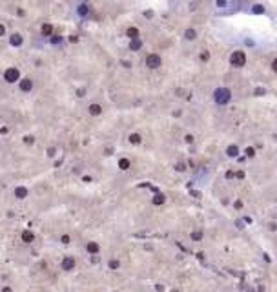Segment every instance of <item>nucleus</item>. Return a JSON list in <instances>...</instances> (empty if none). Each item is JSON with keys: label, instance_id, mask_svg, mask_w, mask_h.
Masks as SVG:
<instances>
[{"label": "nucleus", "instance_id": "nucleus-1", "mask_svg": "<svg viewBox=\"0 0 277 292\" xmlns=\"http://www.w3.org/2000/svg\"><path fill=\"white\" fill-rule=\"evenodd\" d=\"M230 99H232V93H230L228 88H217L213 91V101L217 104H228Z\"/></svg>", "mask_w": 277, "mask_h": 292}, {"label": "nucleus", "instance_id": "nucleus-2", "mask_svg": "<svg viewBox=\"0 0 277 292\" xmlns=\"http://www.w3.org/2000/svg\"><path fill=\"white\" fill-rule=\"evenodd\" d=\"M230 64L235 66V68H242L246 64V55L242 51H234L232 57H230Z\"/></svg>", "mask_w": 277, "mask_h": 292}, {"label": "nucleus", "instance_id": "nucleus-3", "mask_svg": "<svg viewBox=\"0 0 277 292\" xmlns=\"http://www.w3.org/2000/svg\"><path fill=\"white\" fill-rule=\"evenodd\" d=\"M146 66L150 68V70H155V68L161 66V57L157 55V53H151V55L146 57Z\"/></svg>", "mask_w": 277, "mask_h": 292}, {"label": "nucleus", "instance_id": "nucleus-4", "mask_svg": "<svg viewBox=\"0 0 277 292\" xmlns=\"http://www.w3.org/2000/svg\"><path fill=\"white\" fill-rule=\"evenodd\" d=\"M4 79H6L7 82H17L18 79H20V71H18L17 68H9V70L4 73Z\"/></svg>", "mask_w": 277, "mask_h": 292}, {"label": "nucleus", "instance_id": "nucleus-5", "mask_svg": "<svg viewBox=\"0 0 277 292\" xmlns=\"http://www.w3.org/2000/svg\"><path fill=\"white\" fill-rule=\"evenodd\" d=\"M73 266H75V259H73V257H66V259L62 261V269L64 270H71Z\"/></svg>", "mask_w": 277, "mask_h": 292}, {"label": "nucleus", "instance_id": "nucleus-6", "mask_svg": "<svg viewBox=\"0 0 277 292\" xmlns=\"http://www.w3.org/2000/svg\"><path fill=\"white\" fill-rule=\"evenodd\" d=\"M100 111H102V108H100V104H97V102H93V104H90V113L91 115H100Z\"/></svg>", "mask_w": 277, "mask_h": 292}, {"label": "nucleus", "instance_id": "nucleus-7", "mask_svg": "<svg viewBox=\"0 0 277 292\" xmlns=\"http://www.w3.org/2000/svg\"><path fill=\"white\" fill-rule=\"evenodd\" d=\"M11 46H22V35L13 33L11 35Z\"/></svg>", "mask_w": 277, "mask_h": 292}, {"label": "nucleus", "instance_id": "nucleus-8", "mask_svg": "<svg viewBox=\"0 0 277 292\" xmlns=\"http://www.w3.org/2000/svg\"><path fill=\"white\" fill-rule=\"evenodd\" d=\"M31 88H33V82L29 81V79H24V81L20 82V90H22V91H29Z\"/></svg>", "mask_w": 277, "mask_h": 292}, {"label": "nucleus", "instance_id": "nucleus-9", "mask_svg": "<svg viewBox=\"0 0 277 292\" xmlns=\"http://www.w3.org/2000/svg\"><path fill=\"white\" fill-rule=\"evenodd\" d=\"M141 48H142V40H138V38H135V40L130 42V49H131V51H138Z\"/></svg>", "mask_w": 277, "mask_h": 292}, {"label": "nucleus", "instance_id": "nucleus-10", "mask_svg": "<svg viewBox=\"0 0 277 292\" xmlns=\"http://www.w3.org/2000/svg\"><path fill=\"white\" fill-rule=\"evenodd\" d=\"M197 37V31L193 28H190V29H186V33H184V38L186 40H193V38Z\"/></svg>", "mask_w": 277, "mask_h": 292}, {"label": "nucleus", "instance_id": "nucleus-11", "mask_svg": "<svg viewBox=\"0 0 277 292\" xmlns=\"http://www.w3.org/2000/svg\"><path fill=\"white\" fill-rule=\"evenodd\" d=\"M141 141H142V137H141V133H131V135H130V142H131V144H141Z\"/></svg>", "mask_w": 277, "mask_h": 292}, {"label": "nucleus", "instance_id": "nucleus-12", "mask_svg": "<svg viewBox=\"0 0 277 292\" xmlns=\"http://www.w3.org/2000/svg\"><path fill=\"white\" fill-rule=\"evenodd\" d=\"M15 195H17L18 199H24V197L27 195V190H26L24 186H20V188H17V190H15Z\"/></svg>", "mask_w": 277, "mask_h": 292}, {"label": "nucleus", "instance_id": "nucleus-13", "mask_svg": "<svg viewBox=\"0 0 277 292\" xmlns=\"http://www.w3.org/2000/svg\"><path fill=\"white\" fill-rule=\"evenodd\" d=\"M126 33H128V37H130L131 40H135V38L138 37V29H137V28H130Z\"/></svg>", "mask_w": 277, "mask_h": 292}, {"label": "nucleus", "instance_id": "nucleus-14", "mask_svg": "<svg viewBox=\"0 0 277 292\" xmlns=\"http://www.w3.org/2000/svg\"><path fill=\"white\" fill-rule=\"evenodd\" d=\"M51 33H53V26H51V24H44V26H42V35H51Z\"/></svg>", "mask_w": 277, "mask_h": 292}, {"label": "nucleus", "instance_id": "nucleus-15", "mask_svg": "<svg viewBox=\"0 0 277 292\" xmlns=\"http://www.w3.org/2000/svg\"><path fill=\"white\" fill-rule=\"evenodd\" d=\"M164 199H166V197L162 195V194H157V195H153V205H162V203H164Z\"/></svg>", "mask_w": 277, "mask_h": 292}, {"label": "nucleus", "instance_id": "nucleus-16", "mask_svg": "<svg viewBox=\"0 0 277 292\" xmlns=\"http://www.w3.org/2000/svg\"><path fill=\"white\" fill-rule=\"evenodd\" d=\"M118 168L120 170H128L130 168V159H120L118 161Z\"/></svg>", "mask_w": 277, "mask_h": 292}, {"label": "nucleus", "instance_id": "nucleus-17", "mask_svg": "<svg viewBox=\"0 0 277 292\" xmlns=\"http://www.w3.org/2000/svg\"><path fill=\"white\" fill-rule=\"evenodd\" d=\"M22 239L26 241V243H31V241L35 239V236L31 234V232H24V234H22Z\"/></svg>", "mask_w": 277, "mask_h": 292}, {"label": "nucleus", "instance_id": "nucleus-18", "mask_svg": "<svg viewBox=\"0 0 277 292\" xmlns=\"http://www.w3.org/2000/svg\"><path fill=\"white\" fill-rule=\"evenodd\" d=\"M226 153H228L230 157H235L237 153H239V148H237V146H230L228 150H226Z\"/></svg>", "mask_w": 277, "mask_h": 292}, {"label": "nucleus", "instance_id": "nucleus-19", "mask_svg": "<svg viewBox=\"0 0 277 292\" xmlns=\"http://www.w3.org/2000/svg\"><path fill=\"white\" fill-rule=\"evenodd\" d=\"M88 252L97 254V252H98V245H97V243H88Z\"/></svg>", "mask_w": 277, "mask_h": 292}, {"label": "nucleus", "instance_id": "nucleus-20", "mask_svg": "<svg viewBox=\"0 0 277 292\" xmlns=\"http://www.w3.org/2000/svg\"><path fill=\"white\" fill-rule=\"evenodd\" d=\"M201 237H202V234H201V232H193V234H191V239H193V241H199Z\"/></svg>", "mask_w": 277, "mask_h": 292}, {"label": "nucleus", "instance_id": "nucleus-21", "mask_svg": "<svg viewBox=\"0 0 277 292\" xmlns=\"http://www.w3.org/2000/svg\"><path fill=\"white\" fill-rule=\"evenodd\" d=\"M246 155H248V157H254V155H255V150H254V148H246Z\"/></svg>", "mask_w": 277, "mask_h": 292}, {"label": "nucleus", "instance_id": "nucleus-22", "mask_svg": "<svg viewBox=\"0 0 277 292\" xmlns=\"http://www.w3.org/2000/svg\"><path fill=\"white\" fill-rule=\"evenodd\" d=\"M254 11H255V13H263L264 7H263V6H254Z\"/></svg>", "mask_w": 277, "mask_h": 292}, {"label": "nucleus", "instance_id": "nucleus-23", "mask_svg": "<svg viewBox=\"0 0 277 292\" xmlns=\"http://www.w3.org/2000/svg\"><path fill=\"white\" fill-rule=\"evenodd\" d=\"M110 266H111V269H117V266H118V261H110Z\"/></svg>", "mask_w": 277, "mask_h": 292}, {"label": "nucleus", "instance_id": "nucleus-24", "mask_svg": "<svg viewBox=\"0 0 277 292\" xmlns=\"http://www.w3.org/2000/svg\"><path fill=\"white\" fill-rule=\"evenodd\" d=\"M272 70H274V71L277 73V58H275V60H274V62H272Z\"/></svg>", "mask_w": 277, "mask_h": 292}, {"label": "nucleus", "instance_id": "nucleus-25", "mask_svg": "<svg viewBox=\"0 0 277 292\" xmlns=\"http://www.w3.org/2000/svg\"><path fill=\"white\" fill-rule=\"evenodd\" d=\"M78 13H80V15L86 13V6H80V7H78Z\"/></svg>", "mask_w": 277, "mask_h": 292}, {"label": "nucleus", "instance_id": "nucleus-26", "mask_svg": "<svg viewBox=\"0 0 277 292\" xmlns=\"http://www.w3.org/2000/svg\"><path fill=\"white\" fill-rule=\"evenodd\" d=\"M237 177H239V179H242V177H244V172H237V174H235Z\"/></svg>", "mask_w": 277, "mask_h": 292}, {"label": "nucleus", "instance_id": "nucleus-27", "mask_svg": "<svg viewBox=\"0 0 277 292\" xmlns=\"http://www.w3.org/2000/svg\"><path fill=\"white\" fill-rule=\"evenodd\" d=\"M62 241L64 243H69V236H62Z\"/></svg>", "mask_w": 277, "mask_h": 292}, {"label": "nucleus", "instance_id": "nucleus-28", "mask_svg": "<svg viewBox=\"0 0 277 292\" xmlns=\"http://www.w3.org/2000/svg\"><path fill=\"white\" fill-rule=\"evenodd\" d=\"M201 58H202V60L206 62V60H208V53H202V55H201Z\"/></svg>", "mask_w": 277, "mask_h": 292}, {"label": "nucleus", "instance_id": "nucleus-29", "mask_svg": "<svg viewBox=\"0 0 277 292\" xmlns=\"http://www.w3.org/2000/svg\"><path fill=\"white\" fill-rule=\"evenodd\" d=\"M4 33H6V28H4L2 24H0V35H4Z\"/></svg>", "mask_w": 277, "mask_h": 292}]
</instances>
